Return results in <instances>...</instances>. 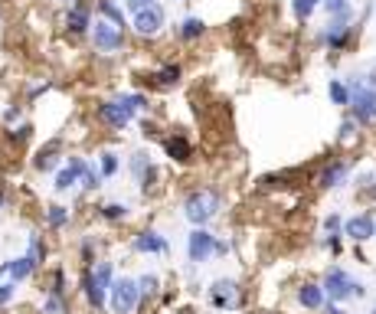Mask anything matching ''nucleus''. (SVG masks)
Listing matches in <instances>:
<instances>
[{"label":"nucleus","instance_id":"25","mask_svg":"<svg viewBox=\"0 0 376 314\" xmlns=\"http://www.w3.org/2000/svg\"><path fill=\"white\" fill-rule=\"evenodd\" d=\"M327 99H330V105H337V108H347L350 105V86H347V79H330L327 82Z\"/></svg>","mask_w":376,"mask_h":314},{"label":"nucleus","instance_id":"46","mask_svg":"<svg viewBox=\"0 0 376 314\" xmlns=\"http://www.w3.org/2000/svg\"><path fill=\"white\" fill-rule=\"evenodd\" d=\"M321 311H324V314H350L347 308H344V304H337V302H327Z\"/></svg>","mask_w":376,"mask_h":314},{"label":"nucleus","instance_id":"40","mask_svg":"<svg viewBox=\"0 0 376 314\" xmlns=\"http://www.w3.org/2000/svg\"><path fill=\"white\" fill-rule=\"evenodd\" d=\"M30 138H33V125H30V121H20V125L10 131V141H13V144H26Z\"/></svg>","mask_w":376,"mask_h":314},{"label":"nucleus","instance_id":"48","mask_svg":"<svg viewBox=\"0 0 376 314\" xmlns=\"http://www.w3.org/2000/svg\"><path fill=\"white\" fill-rule=\"evenodd\" d=\"M223 255H229V242L216 239V259H223Z\"/></svg>","mask_w":376,"mask_h":314},{"label":"nucleus","instance_id":"38","mask_svg":"<svg viewBox=\"0 0 376 314\" xmlns=\"http://www.w3.org/2000/svg\"><path fill=\"white\" fill-rule=\"evenodd\" d=\"M13 298H17V282L13 278H0V308H7Z\"/></svg>","mask_w":376,"mask_h":314},{"label":"nucleus","instance_id":"37","mask_svg":"<svg viewBox=\"0 0 376 314\" xmlns=\"http://www.w3.org/2000/svg\"><path fill=\"white\" fill-rule=\"evenodd\" d=\"M95 249H99V239L95 236H82V242H79V259L86 265L95 262Z\"/></svg>","mask_w":376,"mask_h":314},{"label":"nucleus","instance_id":"15","mask_svg":"<svg viewBox=\"0 0 376 314\" xmlns=\"http://www.w3.org/2000/svg\"><path fill=\"white\" fill-rule=\"evenodd\" d=\"M347 184H350V161H340V157L327 161L321 167V174H317V187L321 190H340Z\"/></svg>","mask_w":376,"mask_h":314},{"label":"nucleus","instance_id":"16","mask_svg":"<svg viewBox=\"0 0 376 314\" xmlns=\"http://www.w3.org/2000/svg\"><path fill=\"white\" fill-rule=\"evenodd\" d=\"M66 161L75 164V174H79V187L86 190V193H92V190H99L105 180H101L99 174V164L86 161V157H79V154H72V157H66Z\"/></svg>","mask_w":376,"mask_h":314},{"label":"nucleus","instance_id":"9","mask_svg":"<svg viewBox=\"0 0 376 314\" xmlns=\"http://www.w3.org/2000/svg\"><path fill=\"white\" fill-rule=\"evenodd\" d=\"M216 239L206 226H193L187 233V262L190 265H206L210 259H216Z\"/></svg>","mask_w":376,"mask_h":314},{"label":"nucleus","instance_id":"5","mask_svg":"<svg viewBox=\"0 0 376 314\" xmlns=\"http://www.w3.org/2000/svg\"><path fill=\"white\" fill-rule=\"evenodd\" d=\"M144 308V295L135 275H115L108 288V311L112 314H138Z\"/></svg>","mask_w":376,"mask_h":314},{"label":"nucleus","instance_id":"41","mask_svg":"<svg viewBox=\"0 0 376 314\" xmlns=\"http://www.w3.org/2000/svg\"><path fill=\"white\" fill-rule=\"evenodd\" d=\"M324 233L327 236H344V216L340 213H330L324 219Z\"/></svg>","mask_w":376,"mask_h":314},{"label":"nucleus","instance_id":"20","mask_svg":"<svg viewBox=\"0 0 376 314\" xmlns=\"http://www.w3.org/2000/svg\"><path fill=\"white\" fill-rule=\"evenodd\" d=\"M148 79H150V86H157V88H174V86H180V79H184V66L164 63V66H157Z\"/></svg>","mask_w":376,"mask_h":314},{"label":"nucleus","instance_id":"21","mask_svg":"<svg viewBox=\"0 0 376 314\" xmlns=\"http://www.w3.org/2000/svg\"><path fill=\"white\" fill-rule=\"evenodd\" d=\"M206 20H200V17H184L180 23H177V37L184 39V43H197V39L206 37Z\"/></svg>","mask_w":376,"mask_h":314},{"label":"nucleus","instance_id":"29","mask_svg":"<svg viewBox=\"0 0 376 314\" xmlns=\"http://www.w3.org/2000/svg\"><path fill=\"white\" fill-rule=\"evenodd\" d=\"M118 101H121V105H125V108L135 115V118L148 112V105H150L144 92H121V95H118Z\"/></svg>","mask_w":376,"mask_h":314},{"label":"nucleus","instance_id":"11","mask_svg":"<svg viewBox=\"0 0 376 314\" xmlns=\"http://www.w3.org/2000/svg\"><path fill=\"white\" fill-rule=\"evenodd\" d=\"M210 304L216 311H236L239 308V282L236 278H213L210 282Z\"/></svg>","mask_w":376,"mask_h":314},{"label":"nucleus","instance_id":"26","mask_svg":"<svg viewBox=\"0 0 376 314\" xmlns=\"http://www.w3.org/2000/svg\"><path fill=\"white\" fill-rule=\"evenodd\" d=\"M33 272H37V262H30V255H17V259H10V272H7V278H13V282L20 285V282H26Z\"/></svg>","mask_w":376,"mask_h":314},{"label":"nucleus","instance_id":"42","mask_svg":"<svg viewBox=\"0 0 376 314\" xmlns=\"http://www.w3.org/2000/svg\"><path fill=\"white\" fill-rule=\"evenodd\" d=\"M50 295H66V268H56L52 272V278H50Z\"/></svg>","mask_w":376,"mask_h":314},{"label":"nucleus","instance_id":"36","mask_svg":"<svg viewBox=\"0 0 376 314\" xmlns=\"http://www.w3.org/2000/svg\"><path fill=\"white\" fill-rule=\"evenodd\" d=\"M43 314H69V302H66V295H50V291H46Z\"/></svg>","mask_w":376,"mask_h":314},{"label":"nucleus","instance_id":"3","mask_svg":"<svg viewBox=\"0 0 376 314\" xmlns=\"http://www.w3.org/2000/svg\"><path fill=\"white\" fill-rule=\"evenodd\" d=\"M350 86V118L357 125H373L376 121V72H364V76L347 79Z\"/></svg>","mask_w":376,"mask_h":314},{"label":"nucleus","instance_id":"35","mask_svg":"<svg viewBox=\"0 0 376 314\" xmlns=\"http://www.w3.org/2000/svg\"><path fill=\"white\" fill-rule=\"evenodd\" d=\"M321 7L327 17H347L353 13V0H321Z\"/></svg>","mask_w":376,"mask_h":314},{"label":"nucleus","instance_id":"6","mask_svg":"<svg viewBox=\"0 0 376 314\" xmlns=\"http://www.w3.org/2000/svg\"><path fill=\"white\" fill-rule=\"evenodd\" d=\"M88 39H92V46H95V52H101V56H115V52H121V50L128 46V33H125V26L108 23V20H101V17H95V20H92Z\"/></svg>","mask_w":376,"mask_h":314},{"label":"nucleus","instance_id":"14","mask_svg":"<svg viewBox=\"0 0 376 314\" xmlns=\"http://www.w3.org/2000/svg\"><path fill=\"white\" fill-rule=\"evenodd\" d=\"M131 252H138V255H170V242L157 229H141L131 239Z\"/></svg>","mask_w":376,"mask_h":314},{"label":"nucleus","instance_id":"22","mask_svg":"<svg viewBox=\"0 0 376 314\" xmlns=\"http://www.w3.org/2000/svg\"><path fill=\"white\" fill-rule=\"evenodd\" d=\"M95 13H99L101 20H108V23H118L128 30V10L118 3V0H95Z\"/></svg>","mask_w":376,"mask_h":314},{"label":"nucleus","instance_id":"2","mask_svg":"<svg viewBox=\"0 0 376 314\" xmlns=\"http://www.w3.org/2000/svg\"><path fill=\"white\" fill-rule=\"evenodd\" d=\"M223 210V193L216 187H197L190 190L187 197H184V206H180V213L187 219L190 226H210L216 216Z\"/></svg>","mask_w":376,"mask_h":314},{"label":"nucleus","instance_id":"19","mask_svg":"<svg viewBox=\"0 0 376 314\" xmlns=\"http://www.w3.org/2000/svg\"><path fill=\"white\" fill-rule=\"evenodd\" d=\"M161 148L174 164H190L193 161V144H190L187 135H167V138L161 141Z\"/></svg>","mask_w":376,"mask_h":314},{"label":"nucleus","instance_id":"18","mask_svg":"<svg viewBox=\"0 0 376 314\" xmlns=\"http://www.w3.org/2000/svg\"><path fill=\"white\" fill-rule=\"evenodd\" d=\"M92 10H88L86 3H72L69 10H66V30L72 33V37H88V30H92Z\"/></svg>","mask_w":376,"mask_h":314},{"label":"nucleus","instance_id":"53","mask_svg":"<svg viewBox=\"0 0 376 314\" xmlns=\"http://www.w3.org/2000/svg\"><path fill=\"white\" fill-rule=\"evenodd\" d=\"M373 72H376V69H373Z\"/></svg>","mask_w":376,"mask_h":314},{"label":"nucleus","instance_id":"51","mask_svg":"<svg viewBox=\"0 0 376 314\" xmlns=\"http://www.w3.org/2000/svg\"><path fill=\"white\" fill-rule=\"evenodd\" d=\"M177 3H184V0H177Z\"/></svg>","mask_w":376,"mask_h":314},{"label":"nucleus","instance_id":"47","mask_svg":"<svg viewBox=\"0 0 376 314\" xmlns=\"http://www.w3.org/2000/svg\"><path fill=\"white\" fill-rule=\"evenodd\" d=\"M17 118H20V105H10V108L3 112V121H7V125H13Z\"/></svg>","mask_w":376,"mask_h":314},{"label":"nucleus","instance_id":"44","mask_svg":"<svg viewBox=\"0 0 376 314\" xmlns=\"http://www.w3.org/2000/svg\"><path fill=\"white\" fill-rule=\"evenodd\" d=\"M150 3H157V0H125V10L135 13V10H141V7H150Z\"/></svg>","mask_w":376,"mask_h":314},{"label":"nucleus","instance_id":"28","mask_svg":"<svg viewBox=\"0 0 376 314\" xmlns=\"http://www.w3.org/2000/svg\"><path fill=\"white\" fill-rule=\"evenodd\" d=\"M46 226H50L52 233H59V229L69 226V206H63V203H50V206H46Z\"/></svg>","mask_w":376,"mask_h":314},{"label":"nucleus","instance_id":"17","mask_svg":"<svg viewBox=\"0 0 376 314\" xmlns=\"http://www.w3.org/2000/svg\"><path fill=\"white\" fill-rule=\"evenodd\" d=\"M295 298H298V304L304 311H321L327 304V295H324V285H321V282H304V285H298Z\"/></svg>","mask_w":376,"mask_h":314},{"label":"nucleus","instance_id":"49","mask_svg":"<svg viewBox=\"0 0 376 314\" xmlns=\"http://www.w3.org/2000/svg\"><path fill=\"white\" fill-rule=\"evenodd\" d=\"M7 272H10V259H7V262H0V278H7Z\"/></svg>","mask_w":376,"mask_h":314},{"label":"nucleus","instance_id":"7","mask_svg":"<svg viewBox=\"0 0 376 314\" xmlns=\"http://www.w3.org/2000/svg\"><path fill=\"white\" fill-rule=\"evenodd\" d=\"M353 33H357L353 13H347V17H327V23L321 26V33H317V43L330 52H344L350 46Z\"/></svg>","mask_w":376,"mask_h":314},{"label":"nucleus","instance_id":"32","mask_svg":"<svg viewBox=\"0 0 376 314\" xmlns=\"http://www.w3.org/2000/svg\"><path fill=\"white\" fill-rule=\"evenodd\" d=\"M317 7H321V0H291V13H295L298 23H308Z\"/></svg>","mask_w":376,"mask_h":314},{"label":"nucleus","instance_id":"1","mask_svg":"<svg viewBox=\"0 0 376 314\" xmlns=\"http://www.w3.org/2000/svg\"><path fill=\"white\" fill-rule=\"evenodd\" d=\"M115 282V262L101 259V262H92V265H82L79 272V291L92 311H105L108 308V288Z\"/></svg>","mask_w":376,"mask_h":314},{"label":"nucleus","instance_id":"31","mask_svg":"<svg viewBox=\"0 0 376 314\" xmlns=\"http://www.w3.org/2000/svg\"><path fill=\"white\" fill-rule=\"evenodd\" d=\"M118 170H121V157H118L115 151H101L99 154V174H101V180H112Z\"/></svg>","mask_w":376,"mask_h":314},{"label":"nucleus","instance_id":"12","mask_svg":"<svg viewBox=\"0 0 376 314\" xmlns=\"http://www.w3.org/2000/svg\"><path fill=\"white\" fill-rule=\"evenodd\" d=\"M344 239H350L357 246H364L376 239V216L373 213H353L344 219Z\"/></svg>","mask_w":376,"mask_h":314},{"label":"nucleus","instance_id":"39","mask_svg":"<svg viewBox=\"0 0 376 314\" xmlns=\"http://www.w3.org/2000/svg\"><path fill=\"white\" fill-rule=\"evenodd\" d=\"M357 190H360V193H370V197H376V170H364V174L357 177Z\"/></svg>","mask_w":376,"mask_h":314},{"label":"nucleus","instance_id":"27","mask_svg":"<svg viewBox=\"0 0 376 314\" xmlns=\"http://www.w3.org/2000/svg\"><path fill=\"white\" fill-rule=\"evenodd\" d=\"M33 167H37L39 174H50L52 177V170L59 167V144H50L46 151H39L37 161H33Z\"/></svg>","mask_w":376,"mask_h":314},{"label":"nucleus","instance_id":"8","mask_svg":"<svg viewBox=\"0 0 376 314\" xmlns=\"http://www.w3.org/2000/svg\"><path fill=\"white\" fill-rule=\"evenodd\" d=\"M164 26H167V10H164L161 3H150V7H141V10L128 13V30L141 39L161 37Z\"/></svg>","mask_w":376,"mask_h":314},{"label":"nucleus","instance_id":"34","mask_svg":"<svg viewBox=\"0 0 376 314\" xmlns=\"http://www.w3.org/2000/svg\"><path fill=\"white\" fill-rule=\"evenodd\" d=\"M357 138H360V125L347 115V118L340 121V128H337V141L340 144H350V141H357Z\"/></svg>","mask_w":376,"mask_h":314},{"label":"nucleus","instance_id":"23","mask_svg":"<svg viewBox=\"0 0 376 314\" xmlns=\"http://www.w3.org/2000/svg\"><path fill=\"white\" fill-rule=\"evenodd\" d=\"M72 187H79V174H75V164L66 161L63 167L52 170V190H56V193H66V190H72Z\"/></svg>","mask_w":376,"mask_h":314},{"label":"nucleus","instance_id":"24","mask_svg":"<svg viewBox=\"0 0 376 314\" xmlns=\"http://www.w3.org/2000/svg\"><path fill=\"white\" fill-rule=\"evenodd\" d=\"M99 216L105 219V223H125L128 216H131V206L121 200H108L99 206Z\"/></svg>","mask_w":376,"mask_h":314},{"label":"nucleus","instance_id":"52","mask_svg":"<svg viewBox=\"0 0 376 314\" xmlns=\"http://www.w3.org/2000/svg\"><path fill=\"white\" fill-rule=\"evenodd\" d=\"M373 314H376V308H373Z\"/></svg>","mask_w":376,"mask_h":314},{"label":"nucleus","instance_id":"33","mask_svg":"<svg viewBox=\"0 0 376 314\" xmlns=\"http://www.w3.org/2000/svg\"><path fill=\"white\" fill-rule=\"evenodd\" d=\"M138 285H141L144 302H150V298H157V295H161V278L154 275V272H144V275H138Z\"/></svg>","mask_w":376,"mask_h":314},{"label":"nucleus","instance_id":"4","mask_svg":"<svg viewBox=\"0 0 376 314\" xmlns=\"http://www.w3.org/2000/svg\"><path fill=\"white\" fill-rule=\"evenodd\" d=\"M324 295H327V302H350V298H366V285L364 282H357V278L344 268V265H330L324 272Z\"/></svg>","mask_w":376,"mask_h":314},{"label":"nucleus","instance_id":"10","mask_svg":"<svg viewBox=\"0 0 376 314\" xmlns=\"http://www.w3.org/2000/svg\"><path fill=\"white\" fill-rule=\"evenodd\" d=\"M128 170H131V180L141 187V193H150L154 184H157V177H161L157 164L150 161L148 151H135V154H131V157H128Z\"/></svg>","mask_w":376,"mask_h":314},{"label":"nucleus","instance_id":"43","mask_svg":"<svg viewBox=\"0 0 376 314\" xmlns=\"http://www.w3.org/2000/svg\"><path fill=\"white\" fill-rule=\"evenodd\" d=\"M324 249H330L334 255L344 252V236H324Z\"/></svg>","mask_w":376,"mask_h":314},{"label":"nucleus","instance_id":"45","mask_svg":"<svg viewBox=\"0 0 376 314\" xmlns=\"http://www.w3.org/2000/svg\"><path fill=\"white\" fill-rule=\"evenodd\" d=\"M46 88H50V82H39V86H33V88H30V92H26V99H30V101H37L39 95L46 92Z\"/></svg>","mask_w":376,"mask_h":314},{"label":"nucleus","instance_id":"13","mask_svg":"<svg viewBox=\"0 0 376 314\" xmlns=\"http://www.w3.org/2000/svg\"><path fill=\"white\" fill-rule=\"evenodd\" d=\"M99 121L105 128H112V131H125V128L135 121V115L128 112L125 105L118 101V95H115V99L99 101Z\"/></svg>","mask_w":376,"mask_h":314},{"label":"nucleus","instance_id":"50","mask_svg":"<svg viewBox=\"0 0 376 314\" xmlns=\"http://www.w3.org/2000/svg\"><path fill=\"white\" fill-rule=\"evenodd\" d=\"M0 210H3V197H0Z\"/></svg>","mask_w":376,"mask_h":314},{"label":"nucleus","instance_id":"30","mask_svg":"<svg viewBox=\"0 0 376 314\" xmlns=\"http://www.w3.org/2000/svg\"><path fill=\"white\" fill-rule=\"evenodd\" d=\"M23 255H30V262H37V268L46 262V242H43L39 233H30V236H26V252Z\"/></svg>","mask_w":376,"mask_h":314}]
</instances>
